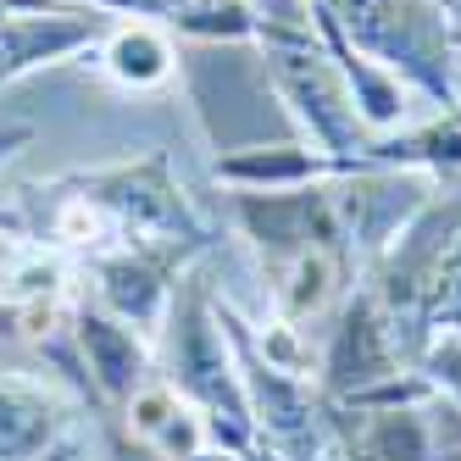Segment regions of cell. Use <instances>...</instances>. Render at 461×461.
I'll use <instances>...</instances> for the list:
<instances>
[{
  "label": "cell",
  "mask_w": 461,
  "mask_h": 461,
  "mask_svg": "<svg viewBox=\"0 0 461 461\" xmlns=\"http://www.w3.org/2000/svg\"><path fill=\"white\" fill-rule=\"evenodd\" d=\"M156 378H167L184 401L206 417L212 445H228V450L256 445L240 361H234V345H228L222 322H217V301H212V284L201 273V261L184 267L178 284H173L167 317H161V334H156Z\"/></svg>",
  "instance_id": "6da1fadb"
},
{
  "label": "cell",
  "mask_w": 461,
  "mask_h": 461,
  "mask_svg": "<svg viewBox=\"0 0 461 461\" xmlns=\"http://www.w3.org/2000/svg\"><path fill=\"white\" fill-rule=\"evenodd\" d=\"M317 23L401 73L428 112H461V28L439 0H312Z\"/></svg>",
  "instance_id": "7a4b0ae2"
},
{
  "label": "cell",
  "mask_w": 461,
  "mask_h": 461,
  "mask_svg": "<svg viewBox=\"0 0 461 461\" xmlns=\"http://www.w3.org/2000/svg\"><path fill=\"white\" fill-rule=\"evenodd\" d=\"M178 84L194 117V134L217 156L267 140H301L278 106L267 61L256 45H178Z\"/></svg>",
  "instance_id": "3957f363"
},
{
  "label": "cell",
  "mask_w": 461,
  "mask_h": 461,
  "mask_svg": "<svg viewBox=\"0 0 461 461\" xmlns=\"http://www.w3.org/2000/svg\"><path fill=\"white\" fill-rule=\"evenodd\" d=\"M261 61H267V78H273V95L289 117V128L301 134L334 173H350L367 161V122L356 117V101L334 68V56L322 50V40H306V45H256Z\"/></svg>",
  "instance_id": "277c9868"
},
{
  "label": "cell",
  "mask_w": 461,
  "mask_h": 461,
  "mask_svg": "<svg viewBox=\"0 0 461 461\" xmlns=\"http://www.w3.org/2000/svg\"><path fill=\"white\" fill-rule=\"evenodd\" d=\"M217 322H222L228 345H234V361H240V384H245L256 445H267L278 461H322L334 450V406L322 401V389L312 378L273 373L267 361L250 350L245 312H234L228 301H217Z\"/></svg>",
  "instance_id": "5b68a950"
},
{
  "label": "cell",
  "mask_w": 461,
  "mask_h": 461,
  "mask_svg": "<svg viewBox=\"0 0 461 461\" xmlns=\"http://www.w3.org/2000/svg\"><path fill=\"white\" fill-rule=\"evenodd\" d=\"M228 222L245 245V256L256 261L261 284L267 273H278L284 261L306 256V250H345L334 201H328V178L306 184V189H222Z\"/></svg>",
  "instance_id": "8992f818"
},
{
  "label": "cell",
  "mask_w": 461,
  "mask_h": 461,
  "mask_svg": "<svg viewBox=\"0 0 461 461\" xmlns=\"http://www.w3.org/2000/svg\"><path fill=\"white\" fill-rule=\"evenodd\" d=\"M434 178L406 173V167H350L328 178V201H334L345 256L356 261V273L367 278L373 261L406 234V222L434 201Z\"/></svg>",
  "instance_id": "52a82bcc"
},
{
  "label": "cell",
  "mask_w": 461,
  "mask_h": 461,
  "mask_svg": "<svg viewBox=\"0 0 461 461\" xmlns=\"http://www.w3.org/2000/svg\"><path fill=\"white\" fill-rule=\"evenodd\" d=\"M317 373L312 384L322 389V401H356L361 389H373L394 373H411L401 350H394V334H389V322H384V306L373 301V289L367 284H356L345 301L328 312L317 322Z\"/></svg>",
  "instance_id": "ba28073f"
},
{
  "label": "cell",
  "mask_w": 461,
  "mask_h": 461,
  "mask_svg": "<svg viewBox=\"0 0 461 461\" xmlns=\"http://www.w3.org/2000/svg\"><path fill=\"white\" fill-rule=\"evenodd\" d=\"M178 273H184V261L161 256V250L112 245V250H101V256L78 261V301L101 306L106 317H117V322H128V328H140V334L156 345Z\"/></svg>",
  "instance_id": "9c48e42d"
},
{
  "label": "cell",
  "mask_w": 461,
  "mask_h": 461,
  "mask_svg": "<svg viewBox=\"0 0 461 461\" xmlns=\"http://www.w3.org/2000/svg\"><path fill=\"white\" fill-rule=\"evenodd\" d=\"M106 17L101 6H40V12H17L12 23H0V95L23 78H40L50 68L89 56L106 40Z\"/></svg>",
  "instance_id": "30bf717a"
},
{
  "label": "cell",
  "mask_w": 461,
  "mask_h": 461,
  "mask_svg": "<svg viewBox=\"0 0 461 461\" xmlns=\"http://www.w3.org/2000/svg\"><path fill=\"white\" fill-rule=\"evenodd\" d=\"M73 345H78V361L89 373V389L101 394V406L112 417L122 411V401L140 384L156 378V345L140 334V328L106 317L101 306H89V301H73Z\"/></svg>",
  "instance_id": "8fae6325"
},
{
  "label": "cell",
  "mask_w": 461,
  "mask_h": 461,
  "mask_svg": "<svg viewBox=\"0 0 461 461\" xmlns=\"http://www.w3.org/2000/svg\"><path fill=\"white\" fill-rule=\"evenodd\" d=\"M78 411H95L73 401L45 373H0V461H45L56 434Z\"/></svg>",
  "instance_id": "7c38bea8"
},
{
  "label": "cell",
  "mask_w": 461,
  "mask_h": 461,
  "mask_svg": "<svg viewBox=\"0 0 461 461\" xmlns=\"http://www.w3.org/2000/svg\"><path fill=\"white\" fill-rule=\"evenodd\" d=\"M317 40H322L328 56H334V68H339V78H345V89H350V101H356V117L367 122L373 140L401 134V128H411L417 117H428V106L411 95V84H406L401 73H389L384 61L350 50V45L334 34V28H322V23H317Z\"/></svg>",
  "instance_id": "4fadbf2b"
},
{
  "label": "cell",
  "mask_w": 461,
  "mask_h": 461,
  "mask_svg": "<svg viewBox=\"0 0 461 461\" xmlns=\"http://www.w3.org/2000/svg\"><path fill=\"white\" fill-rule=\"evenodd\" d=\"M361 284L356 261L345 250H306L267 273V317H284L294 328H317L345 294Z\"/></svg>",
  "instance_id": "5bb4252c"
},
{
  "label": "cell",
  "mask_w": 461,
  "mask_h": 461,
  "mask_svg": "<svg viewBox=\"0 0 461 461\" xmlns=\"http://www.w3.org/2000/svg\"><path fill=\"white\" fill-rule=\"evenodd\" d=\"M95 68L117 95H161L178 84V40L161 23H112L95 45Z\"/></svg>",
  "instance_id": "9a60e30c"
},
{
  "label": "cell",
  "mask_w": 461,
  "mask_h": 461,
  "mask_svg": "<svg viewBox=\"0 0 461 461\" xmlns=\"http://www.w3.org/2000/svg\"><path fill=\"white\" fill-rule=\"evenodd\" d=\"M212 178L222 189H306L334 178V167L306 145V140H267V145H250V150H228L212 156Z\"/></svg>",
  "instance_id": "2e32d148"
},
{
  "label": "cell",
  "mask_w": 461,
  "mask_h": 461,
  "mask_svg": "<svg viewBox=\"0 0 461 461\" xmlns=\"http://www.w3.org/2000/svg\"><path fill=\"white\" fill-rule=\"evenodd\" d=\"M256 17V45H306L317 40V6L312 0H245Z\"/></svg>",
  "instance_id": "e0dca14e"
},
{
  "label": "cell",
  "mask_w": 461,
  "mask_h": 461,
  "mask_svg": "<svg viewBox=\"0 0 461 461\" xmlns=\"http://www.w3.org/2000/svg\"><path fill=\"white\" fill-rule=\"evenodd\" d=\"M184 406V394L167 384V378H150V384H140L134 394L122 401V411H117V428L128 439H140V445H150L161 428H167V417Z\"/></svg>",
  "instance_id": "ac0fdd59"
},
{
  "label": "cell",
  "mask_w": 461,
  "mask_h": 461,
  "mask_svg": "<svg viewBox=\"0 0 461 461\" xmlns=\"http://www.w3.org/2000/svg\"><path fill=\"white\" fill-rule=\"evenodd\" d=\"M450 328H461V240L450 245L434 294H428V334H450Z\"/></svg>",
  "instance_id": "d6986e66"
},
{
  "label": "cell",
  "mask_w": 461,
  "mask_h": 461,
  "mask_svg": "<svg viewBox=\"0 0 461 461\" xmlns=\"http://www.w3.org/2000/svg\"><path fill=\"white\" fill-rule=\"evenodd\" d=\"M422 428H428V450H434V461H461V401H450V394H428L422 401Z\"/></svg>",
  "instance_id": "ffe728a7"
},
{
  "label": "cell",
  "mask_w": 461,
  "mask_h": 461,
  "mask_svg": "<svg viewBox=\"0 0 461 461\" xmlns=\"http://www.w3.org/2000/svg\"><path fill=\"white\" fill-rule=\"evenodd\" d=\"M201 445H212V439H206V417L194 411L189 401H184V406L167 417V428H161V434L150 439V450H156L161 461H184V456H194Z\"/></svg>",
  "instance_id": "44dd1931"
},
{
  "label": "cell",
  "mask_w": 461,
  "mask_h": 461,
  "mask_svg": "<svg viewBox=\"0 0 461 461\" xmlns=\"http://www.w3.org/2000/svg\"><path fill=\"white\" fill-rule=\"evenodd\" d=\"M184 461H245V450H228V445H201V450L184 456Z\"/></svg>",
  "instance_id": "7402d4cb"
},
{
  "label": "cell",
  "mask_w": 461,
  "mask_h": 461,
  "mask_svg": "<svg viewBox=\"0 0 461 461\" xmlns=\"http://www.w3.org/2000/svg\"><path fill=\"white\" fill-rule=\"evenodd\" d=\"M245 461H278V456H273L267 445H250V450H245Z\"/></svg>",
  "instance_id": "603a6c76"
},
{
  "label": "cell",
  "mask_w": 461,
  "mask_h": 461,
  "mask_svg": "<svg viewBox=\"0 0 461 461\" xmlns=\"http://www.w3.org/2000/svg\"><path fill=\"white\" fill-rule=\"evenodd\" d=\"M50 6H95V0H50Z\"/></svg>",
  "instance_id": "cb8c5ba5"
},
{
  "label": "cell",
  "mask_w": 461,
  "mask_h": 461,
  "mask_svg": "<svg viewBox=\"0 0 461 461\" xmlns=\"http://www.w3.org/2000/svg\"><path fill=\"white\" fill-rule=\"evenodd\" d=\"M322 461H339V450H328V456H322Z\"/></svg>",
  "instance_id": "d4e9b609"
},
{
  "label": "cell",
  "mask_w": 461,
  "mask_h": 461,
  "mask_svg": "<svg viewBox=\"0 0 461 461\" xmlns=\"http://www.w3.org/2000/svg\"><path fill=\"white\" fill-rule=\"evenodd\" d=\"M439 6H450V0H439Z\"/></svg>",
  "instance_id": "484cf974"
}]
</instances>
